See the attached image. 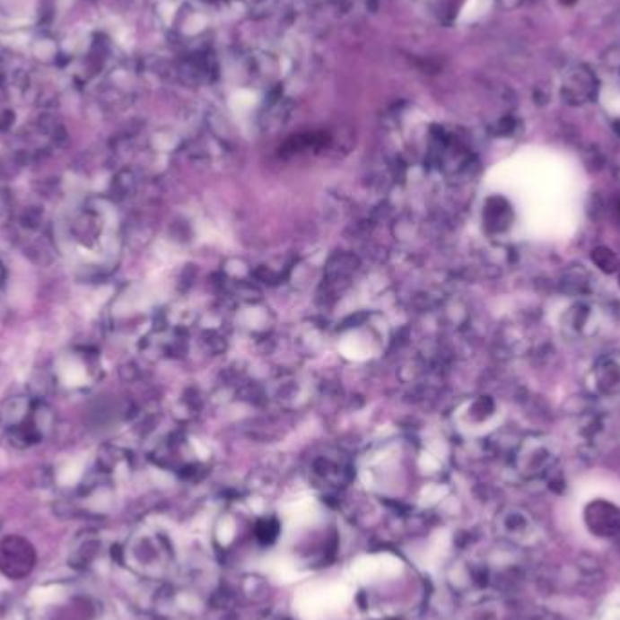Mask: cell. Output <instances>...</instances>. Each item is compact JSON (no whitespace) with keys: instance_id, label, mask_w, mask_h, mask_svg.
<instances>
[{"instance_id":"1","label":"cell","mask_w":620,"mask_h":620,"mask_svg":"<svg viewBox=\"0 0 620 620\" xmlns=\"http://www.w3.org/2000/svg\"><path fill=\"white\" fill-rule=\"evenodd\" d=\"M97 606L90 595L76 586L60 584L42 591L31 609V620H93Z\"/></svg>"},{"instance_id":"2","label":"cell","mask_w":620,"mask_h":620,"mask_svg":"<svg viewBox=\"0 0 620 620\" xmlns=\"http://www.w3.org/2000/svg\"><path fill=\"white\" fill-rule=\"evenodd\" d=\"M35 563V550L26 539L12 536L0 541V573L4 577L21 581L31 573Z\"/></svg>"},{"instance_id":"3","label":"cell","mask_w":620,"mask_h":620,"mask_svg":"<svg viewBox=\"0 0 620 620\" xmlns=\"http://www.w3.org/2000/svg\"><path fill=\"white\" fill-rule=\"evenodd\" d=\"M602 620H620V607H611L604 613Z\"/></svg>"}]
</instances>
